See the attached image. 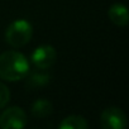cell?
Listing matches in <instances>:
<instances>
[{
  "mask_svg": "<svg viewBox=\"0 0 129 129\" xmlns=\"http://www.w3.org/2000/svg\"><path fill=\"white\" fill-rule=\"evenodd\" d=\"M28 119L22 108L13 106L4 110L0 115V128L2 129H22L27 125Z\"/></svg>",
  "mask_w": 129,
  "mask_h": 129,
  "instance_id": "3",
  "label": "cell"
},
{
  "mask_svg": "<svg viewBox=\"0 0 129 129\" xmlns=\"http://www.w3.org/2000/svg\"><path fill=\"white\" fill-rule=\"evenodd\" d=\"M29 62L25 56L17 51H7L0 54V79L19 81L29 74Z\"/></svg>",
  "mask_w": 129,
  "mask_h": 129,
  "instance_id": "1",
  "label": "cell"
},
{
  "mask_svg": "<svg viewBox=\"0 0 129 129\" xmlns=\"http://www.w3.org/2000/svg\"><path fill=\"white\" fill-rule=\"evenodd\" d=\"M57 59L56 49L49 44L39 46L32 53V62L38 70H47L53 66V63Z\"/></svg>",
  "mask_w": 129,
  "mask_h": 129,
  "instance_id": "4",
  "label": "cell"
},
{
  "mask_svg": "<svg viewBox=\"0 0 129 129\" xmlns=\"http://www.w3.org/2000/svg\"><path fill=\"white\" fill-rule=\"evenodd\" d=\"M104 129H124L126 126V116L120 108L110 106L105 109L100 118Z\"/></svg>",
  "mask_w": 129,
  "mask_h": 129,
  "instance_id": "5",
  "label": "cell"
},
{
  "mask_svg": "<svg viewBox=\"0 0 129 129\" xmlns=\"http://www.w3.org/2000/svg\"><path fill=\"white\" fill-rule=\"evenodd\" d=\"M33 34L32 24L24 19H19L13 22L5 30V41L14 48H19L25 46Z\"/></svg>",
  "mask_w": 129,
  "mask_h": 129,
  "instance_id": "2",
  "label": "cell"
},
{
  "mask_svg": "<svg viewBox=\"0 0 129 129\" xmlns=\"http://www.w3.org/2000/svg\"><path fill=\"white\" fill-rule=\"evenodd\" d=\"M108 15H109V19L115 24V25H119V27H125L128 24V20H129V17H128V9L125 5L123 4H114L110 7L109 12H108Z\"/></svg>",
  "mask_w": 129,
  "mask_h": 129,
  "instance_id": "6",
  "label": "cell"
},
{
  "mask_svg": "<svg viewBox=\"0 0 129 129\" xmlns=\"http://www.w3.org/2000/svg\"><path fill=\"white\" fill-rule=\"evenodd\" d=\"M48 80H49V76L48 75H41V74L37 75V72L32 74L30 77H29V82L33 84L34 86H37V85H44L46 82H48Z\"/></svg>",
  "mask_w": 129,
  "mask_h": 129,
  "instance_id": "10",
  "label": "cell"
},
{
  "mask_svg": "<svg viewBox=\"0 0 129 129\" xmlns=\"http://www.w3.org/2000/svg\"><path fill=\"white\" fill-rule=\"evenodd\" d=\"M59 128L61 129H86L87 123L85 118L81 115H70L61 121Z\"/></svg>",
  "mask_w": 129,
  "mask_h": 129,
  "instance_id": "8",
  "label": "cell"
},
{
  "mask_svg": "<svg viewBox=\"0 0 129 129\" xmlns=\"http://www.w3.org/2000/svg\"><path fill=\"white\" fill-rule=\"evenodd\" d=\"M10 99V92H9V89L3 84V82H0V109L4 108L8 101Z\"/></svg>",
  "mask_w": 129,
  "mask_h": 129,
  "instance_id": "9",
  "label": "cell"
},
{
  "mask_svg": "<svg viewBox=\"0 0 129 129\" xmlns=\"http://www.w3.org/2000/svg\"><path fill=\"white\" fill-rule=\"evenodd\" d=\"M52 109H53V106H52V103L49 100L39 99L32 106V115L37 119H43V118L51 115Z\"/></svg>",
  "mask_w": 129,
  "mask_h": 129,
  "instance_id": "7",
  "label": "cell"
}]
</instances>
